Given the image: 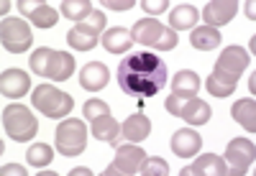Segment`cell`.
I'll return each instance as SVG.
<instances>
[{
    "label": "cell",
    "instance_id": "obj_1",
    "mask_svg": "<svg viewBox=\"0 0 256 176\" xmlns=\"http://www.w3.org/2000/svg\"><path fill=\"white\" fill-rule=\"evenodd\" d=\"M118 84L138 102L154 97L166 84V64L152 51H131L118 64Z\"/></svg>",
    "mask_w": 256,
    "mask_h": 176
},
{
    "label": "cell",
    "instance_id": "obj_2",
    "mask_svg": "<svg viewBox=\"0 0 256 176\" xmlns=\"http://www.w3.org/2000/svg\"><path fill=\"white\" fill-rule=\"evenodd\" d=\"M248 51L241 49V46H228L223 49L220 59L216 61V69H212V74L208 77L205 87H208V92L212 97H230V92L236 90V82L241 79L244 69L248 67Z\"/></svg>",
    "mask_w": 256,
    "mask_h": 176
},
{
    "label": "cell",
    "instance_id": "obj_3",
    "mask_svg": "<svg viewBox=\"0 0 256 176\" xmlns=\"http://www.w3.org/2000/svg\"><path fill=\"white\" fill-rule=\"evenodd\" d=\"M131 41L141 43L148 49H159V51H172L177 46V31H172L169 26H162L154 18H141L136 20V26L131 28Z\"/></svg>",
    "mask_w": 256,
    "mask_h": 176
},
{
    "label": "cell",
    "instance_id": "obj_4",
    "mask_svg": "<svg viewBox=\"0 0 256 176\" xmlns=\"http://www.w3.org/2000/svg\"><path fill=\"white\" fill-rule=\"evenodd\" d=\"M3 130L10 141L26 143L38 133V120L24 105H8L3 110Z\"/></svg>",
    "mask_w": 256,
    "mask_h": 176
},
{
    "label": "cell",
    "instance_id": "obj_5",
    "mask_svg": "<svg viewBox=\"0 0 256 176\" xmlns=\"http://www.w3.org/2000/svg\"><path fill=\"white\" fill-rule=\"evenodd\" d=\"M31 105L36 110H41L46 118H67L74 107V100L67 92H62V90L44 82L31 92Z\"/></svg>",
    "mask_w": 256,
    "mask_h": 176
},
{
    "label": "cell",
    "instance_id": "obj_6",
    "mask_svg": "<svg viewBox=\"0 0 256 176\" xmlns=\"http://www.w3.org/2000/svg\"><path fill=\"white\" fill-rule=\"evenodd\" d=\"M88 146V125L77 118H67L56 125V151L62 156H80Z\"/></svg>",
    "mask_w": 256,
    "mask_h": 176
},
{
    "label": "cell",
    "instance_id": "obj_7",
    "mask_svg": "<svg viewBox=\"0 0 256 176\" xmlns=\"http://www.w3.org/2000/svg\"><path fill=\"white\" fill-rule=\"evenodd\" d=\"M164 107L169 110V115H177L182 118L187 125H205L210 118H212V107L198 97H192V100H180L174 95H169Z\"/></svg>",
    "mask_w": 256,
    "mask_h": 176
},
{
    "label": "cell",
    "instance_id": "obj_8",
    "mask_svg": "<svg viewBox=\"0 0 256 176\" xmlns=\"http://www.w3.org/2000/svg\"><path fill=\"white\" fill-rule=\"evenodd\" d=\"M0 38H3V49H8L10 54H24L34 43V33H31L28 23L20 18H3Z\"/></svg>",
    "mask_w": 256,
    "mask_h": 176
},
{
    "label": "cell",
    "instance_id": "obj_9",
    "mask_svg": "<svg viewBox=\"0 0 256 176\" xmlns=\"http://www.w3.org/2000/svg\"><path fill=\"white\" fill-rule=\"evenodd\" d=\"M144 161H146L144 148H138L134 143H123V146H116V161L105 169L102 174L105 176H118V174L131 176V174H138L141 171Z\"/></svg>",
    "mask_w": 256,
    "mask_h": 176
},
{
    "label": "cell",
    "instance_id": "obj_10",
    "mask_svg": "<svg viewBox=\"0 0 256 176\" xmlns=\"http://www.w3.org/2000/svg\"><path fill=\"white\" fill-rule=\"evenodd\" d=\"M226 166L228 174H246L248 166L256 161V146L248 138H233L226 148Z\"/></svg>",
    "mask_w": 256,
    "mask_h": 176
},
{
    "label": "cell",
    "instance_id": "obj_11",
    "mask_svg": "<svg viewBox=\"0 0 256 176\" xmlns=\"http://www.w3.org/2000/svg\"><path fill=\"white\" fill-rule=\"evenodd\" d=\"M16 8L24 13L26 20H31L36 28H52L59 20V10L52 8L49 3H41V0H18Z\"/></svg>",
    "mask_w": 256,
    "mask_h": 176
},
{
    "label": "cell",
    "instance_id": "obj_12",
    "mask_svg": "<svg viewBox=\"0 0 256 176\" xmlns=\"http://www.w3.org/2000/svg\"><path fill=\"white\" fill-rule=\"evenodd\" d=\"M74 74V56L67 54V51H54L49 49V56H46V67L41 69L38 77H46L52 82H64Z\"/></svg>",
    "mask_w": 256,
    "mask_h": 176
},
{
    "label": "cell",
    "instance_id": "obj_13",
    "mask_svg": "<svg viewBox=\"0 0 256 176\" xmlns=\"http://www.w3.org/2000/svg\"><path fill=\"white\" fill-rule=\"evenodd\" d=\"M238 3L236 0H210V3L202 8V20L205 26L210 28H218V26H226L233 20V15L238 13Z\"/></svg>",
    "mask_w": 256,
    "mask_h": 176
},
{
    "label": "cell",
    "instance_id": "obj_14",
    "mask_svg": "<svg viewBox=\"0 0 256 176\" xmlns=\"http://www.w3.org/2000/svg\"><path fill=\"white\" fill-rule=\"evenodd\" d=\"M31 90V77L24 72V69H18V67H10L3 72V79H0V92H3L6 97H24L26 92Z\"/></svg>",
    "mask_w": 256,
    "mask_h": 176
},
{
    "label": "cell",
    "instance_id": "obj_15",
    "mask_svg": "<svg viewBox=\"0 0 256 176\" xmlns=\"http://www.w3.org/2000/svg\"><path fill=\"white\" fill-rule=\"evenodd\" d=\"M202 148V138L198 130H190V128H182L172 136V151L177 153L180 159H192L198 156V151Z\"/></svg>",
    "mask_w": 256,
    "mask_h": 176
},
{
    "label": "cell",
    "instance_id": "obj_16",
    "mask_svg": "<svg viewBox=\"0 0 256 176\" xmlns=\"http://www.w3.org/2000/svg\"><path fill=\"white\" fill-rule=\"evenodd\" d=\"M180 174H182V176H205V174H218V176H223V174H228V166H226V161H223L220 156H216V153H205V156H200L195 164H190V166L182 169Z\"/></svg>",
    "mask_w": 256,
    "mask_h": 176
},
{
    "label": "cell",
    "instance_id": "obj_17",
    "mask_svg": "<svg viewBox=\"0 0 256 176\" xmlns=\"http://www.w3.org/2000/svg\"><path fill=\"white\" fill-rule=\"evenodd\" d=\"M148 133H152V120H148L141 110H138V113H134L131 118L120 125V136H126L128 143H141V141L148 138Z\"/></svg>",
    "mask_w": 256,
    "mask_h": 176
},
{
    "label": "cell",
    "instance_id": "obj_18",
    "mask_svg": "<svg viewBox=\"0 0 256 176\" xmlns=\"http://www.w3.org/2000/svg\"><path fill=\"white\" fill-rule=\"evenodd\" d=\"M80 84L90 92H100L105 84H108V67L100 61H90L80 69Z\"/></svg>",
    "mask_w": 256,
    "mask_h": 176
},
{
    "label": "cell",
    "instance_id": "obj_19",
    "mask_svg": "<svg viewBox=\"0 0 256 176\" xmlns=\"http://www.w3.org/2000/svg\"><path fill=\"white\" fill-rule=\"evenodd\" d=\"M200 92V77L198 72H190V69H182L174 74L172 79V95L180 97V100H192V97H198Z\"/></svg>",
    "mask_w": 256,
    "mask_h": 176
},
{
    "label": "cell",
    "instance_id": "obj_20",
    "mask_svg": "<svg viewBox=\"0 0 256 176\" xmlns=\"http://www.w3.org/2000/svg\"><path fill=\"white\" fill-rule=\"evenodd\" d=\"M100 43H102V49L110 51V54H123V51H128V49H134L131 33H128L123 26L105 28V33L100 36Z\"/></svg>",
    "mask_w": 256,
    "mask_h": 176
},
{
    "label": "cell",
    "instance_id": "obj_21",
    "mask_svg": "<svg viewBox=\"0 0 256 176\" xmlns=\"http://www.w3.org/2000/svg\"><path fill=\"white\" fill-rule=\"evenodd\" d=\"M90 133H92V138H98V141H102V143H118L120 123L108 113V115L95 118V120L90 123Z\"/></svg>",
    "mask_w": 256,
    "mask_h": 176
},
{
    "label": "cell",
    "instance_id": "obj_22",
    "mask_svg": "<svg viewBox=\"0 0 256 176\" xmlns=\"http://www.w3.org/2000/svg\"><path fill=\"white\" fill-rule=\"evenodd\" d=\"M198 18L200 10L192 3H180L177 8H172L169 13V28L172 31H182V28H198Z\"/></svg>",
    "mask_w": 256,
    "mask_h": 176
},
{
    "label": "cell",
    "instance_id": "obj_23",
    "mask_svg": "<svg viewBox=\"0 0 256 176\" xmlns=\"http://www.w3.org/2000/svg\"><path fill=\"white\" fill-rule=\"evenodd\" d=\"M190 43H192V46H195L198 51L218 49V46H220V31H218V28H210V26L192 28V33H190Z\"/></svg>",
    "mask_w": 256,
    "mask_h": 176
},
{
    "label": "cell",
    "instance_id": "obj_24",
    "mask_svg": "<svg viewBox=\"0 0 256 176\" xmlns=\"http://www.w3.org/2000/svg\"><path fill=\"white\" fill-rule=\"evenodd\" d=\"M233 120H236L238 125H244L246 130H256V102H254V97H248V100H238L236 105H233Z\"/></svg>",
    "mask_w": 256,
    "mask_h": 176
},
{
    "label": "cell",
    "instance_id": "obj_25",
    "mask_svg": "<svg viewBox=\"0 0 256 176\" xmlns=\"http://www.w3.org/2000/svg\"><path fill=\"white\" fill-rule=\"evenodd\" d=\"M92 10L95 8H92L90 0H62V3H59V13L64 18H70V20H77V23L88 18Z\"/></svg>",
    "mask_w": 256,
    "mask_h": 176
},
{
    "label": "cell",
    "instance_id": "obj_26",
    "mask_svg": "<svg viewBox=\"0 0 256 176\" xmlns=\"http://www.w3.org/2000/svg\"><path fill=\"white\" fill-rule=\"evenodd\" d=\"M52 159H54V151H52V146H46V143H34V146L26 151V161H28L34 169L49 166Z\"/></svg>",
    "mask_w": 256,
    "mask_h": 176
},
{
    "label": "cell",
    "instance_id": "obj_27",
    "mask_svg": "<svg viewBox=\"0 0 256 176\" xmlns=\"http://www.w3.org/2000/svg\"><path fill=\"white\" fill-rule=\"evenodd\" d=\"M67 43L72 49H77V51H90V49H95L98 43H100V36H92V33H84V31H80L77 26L67 33Z\"/></svg>",
    "mask_w": 256,
    "mask_h": 176
},
{
    "label": "cell",
    "instance_id": "obj_28",
    "mask_svg": "<svg viewBox=\"0 0 256 176\" xmlns=\"http://www.w3.org/2000/svg\"><path fill=\"white\" fill-rule=\"evenodd\" d=\"M77 28L80 31H84V33H92V36H100L102 31H105V15H102V10H92L84 20H80L77 23Z\"/></svg>",
    "mask_w": 256,
    "mask_h": 176
},
{
    "label": "cell",
    "instance_id": "obj_29",
    "mask_svg": "<svg viewBox=\"0 0 256 176\" xmlns=\"http://www.w3.org/2000/svg\"><path fill=\"white\" fill-rule=\"evenodd\" d=\"M82 113H84V120L92 123L95 118L108 115V113H110V107H108V102H102V100H98V97H95V100H88V102H84Z\"/></svg>",
    "mask_w": 256,
    "mask_h": 176
},
{
    "label": "cell",
    "instance_id": "obj_30",
    "mask_svg": "<svg viewBox=\"0 0 256 176\" xmlns=\"http://www.w3.org/2000/svg\"><path fill=\"white\" fill-rule=\"evenodd\" d=\"M138 174H144V176H166L169 174V166H166L164 159H146Z\"/></svg>",
    "mask_w": 256,
    "mask_h": 176
},
{
    "label": "cell",
    "instance_id": "obj_31",
    "mask_svg": "<svg viewBox=\"0 0 256 176\" xmlns=\"http://www.w3.org/2000/svg\"><path fill=\"white\" fill-rule=\"evenodd\" d=\"M141 8L148 15H162L169 8V0H141Z\"/></svg>",
    "mask_w": 256,
    "mask_h": 176
},
{
    "label": "cell",
    "instance_id": "obj_32",
    "mask_svg": "<svg viewBox=\"0 0 256 176\" xmlns=\"http://www.w3.org/2000/svg\"><path fill=\"white\" fill-rule=\"evenodd\" d=\"M100 5L102 8H110V10H131V8H136L134 0H102Z\"/></svg>",
    "mask_w": 256,
    "mask_h": 176
},
{
    "label": "cell",
    "instance_id": "obj_33",
    "mask_svg": "<svg viewBox=\"0 0 256 176\" xmlns=\"http://www.w3.org/2000/svg\"><path fill=\"white\" fill-rule=\"evenodd\" d=\"M26 169L24 166H18V164H6L3 166V176H24Z\"/></svg>",
    "mask_w": 256,
    "mask_h": 176
},
{
    "label": "cell",
    "instance_id": "obj_34",
    "mask_svg": "<svg viewBox=\"0 0 256 176\" xmlns=\"http://www.w3.org/2000/svg\"><path fill=\"white\" fill-rule=\"evenodd\" d=\"M72 176H90V169L88 166H77V169H72Z\"/></svg>",
    "mask_w": 256,
    "mask_h": 176
},
{
    "label": "cell",
    "instance_id": "obj_35",
    "mask_svg": "<svg viewBox=\"0 0 256 176\" xmlns=\"http://www.w3.org/2000/svg\"><path fill=\"white\" fill-rule=\"evenodd\" d=\"M13 8V3H8V0H3V3H0V13H3V18H6V13Z\"/></svg>",
    "mask_w": 256,
    "mask_h": 176
},
{
    "label": "cell",
    "instance_id": "obj_36",
    "mask_svg": "<svg viewBox=\"0 0 256 176\" xmlns=\"http://www.w3.org/2000/svg\"><path fill=\"white\" fill-rule=\"evenodd\" d=\"M244 8H246V15L254 20V15H256V13H254V3H244Z\"/></svg>",
    "mask_w": 256,
    "mask_h": 176
}]
</instances>
